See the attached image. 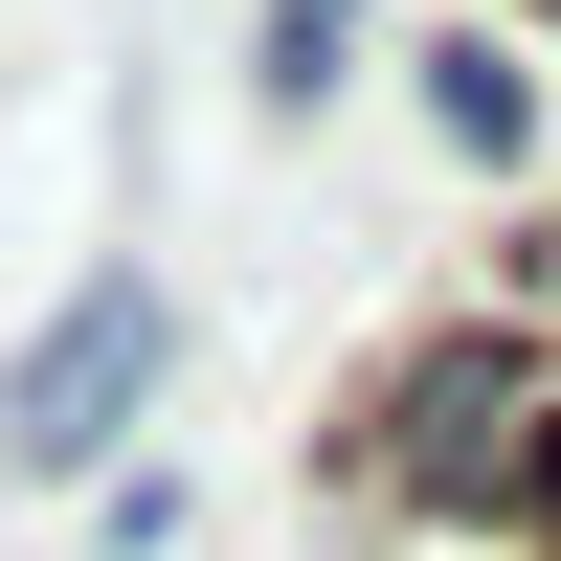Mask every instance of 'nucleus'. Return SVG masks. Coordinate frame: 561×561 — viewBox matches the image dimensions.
I'll list each match as a JSON object with an SVG mask.
<instances>
[{"instance_id": "obj_1", "label": "nucleus", "mask_w": 561, "mask_h": 561, "mask_svg": "<svg viewBox=\"0 0 561 561\" xmlns=\"http://www.w3.org/2000/svg\"><path fill=\"white\" fill-rule=\"evenodd\" d=\"M158 359H180V293H158V270H90V293L45 314L23 359H0V472H23V494L113 472V449H135V404H158Z\"/></svg>"}, {"instance_id": "obj_2", "label": "nucleus", "mask_w": 561, "mask_h": 561, "mask_svg": "<svg viewBox=\"0 0 561 561\" xmlns=\"http://www.w3.org/2000/svg\"><path fill=\"white\" fill-rule=\"evenodd\" d=\"M404 68H427V135H449L472 180H517L539 135H561V90H539V45H517V23H427Z\"/></svg>"}, {"instance_id": "obj_3", "label": "nucleus", "mask_w": 561, "mask_h": 561, "mask_svg": "<svg viewBox=\"0 0 561 561\" xmlns=\"http://www.w3.org/2000/svg\"><path fill=\"white\" fill-rule=\"evenodd\" d=\"M248 90L270 113H337L359 90V0H248Z\"/></svg>"}]
</instances>
